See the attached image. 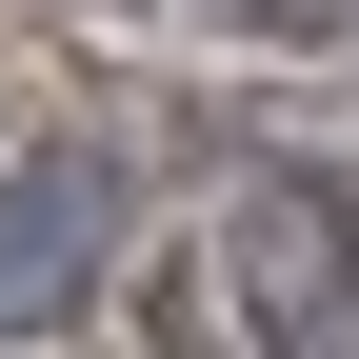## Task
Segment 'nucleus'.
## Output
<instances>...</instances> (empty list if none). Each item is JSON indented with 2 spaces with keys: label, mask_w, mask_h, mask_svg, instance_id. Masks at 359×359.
Returning a JSON list of instances; mask_svg holds the SVG:
<instances>
[{
  "label": "nucleus",
  "mask_w": 359,
  "mask_h": 359,
  "mask_svg": "<svg viewBox=\"0 0 359 359\" xmlns=\"http://www.w3.org/2000/svg\"><path fill=\"white\" fill-rule=\"evenodd\" d=\"M219 280H240V339L259 359H339L359 339V200L299 160H259L240 200H219Z\"/></svg>",
  "instance_id": "f257e3e1"
},
{
  "label": "nucleus",
  "mask_w": 359,
  "mask_h": 359,
  "mask_svg": "<svg viewBox=\"0 0 359 359\" xmlns=\"http://www.w3.org/2000/svg\"><path fill=\"white\" fill-rule=\"evenodd\" d=\"M120 259V160L100 140H20L0 160V339H60Z\"/></svg>",
  "instance_id": "f03ea898"
},
{
  "label": "nucleus",
  "mask_w": 359,
  "mask_h": 359,
  "mask_svg": "<svg viewBox=\"0 0 359 359\" xmlns=\"http://www.w3.org/2000/svg\"><path fill=\"white\" fill-rule=\"evenodd\" d=\"M219 20H259V40H299V20H339V0H219Z\"/></svg>",
  "instance_id": "7ed1b4c3"
}]
</instances>
